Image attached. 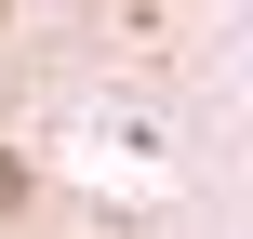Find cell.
<instances>
[{"instance_id": "1", "label": "cell", "mask_w": 253, "mask_h": 239, "mask_svg": "<svg viewBox=\"0 0 253 239\" xmlns=\"http://www.w3.org/2000/svg\"><path fill=\"white\" fill-rule=\"evenodd\" d=\"M13 200H27V160H13V146H0V213H13Z\"/></svg>"}, {"instance_id": "2", "label": "cell", "mask_w": 253, "mask_h": 239, "mask_svg": "<svg viewBox=\"0 0 253 239\" xmlns=\"http://www.w3.org/2000/svg\"><path fill=\"white\" fill-rule=\"evenodd\" d=\"M0 27H13V0H0Z\"/></svg>"}]
</instances>
